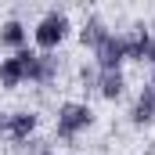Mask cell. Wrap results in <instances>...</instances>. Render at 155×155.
Returning <instances> with one entry per match:
<instances>
[{"mask_svg": "<svg viewBox=\"0 0 155 155\" xmlns=\"http://www.w3.org/2000/svg\"><path fill=\"white\" fill-rule=\"evenodd\" d=\"M33 130H36V112H15V116L4 123V134L11 141H25Z\"/></svg>", "mask_w": 155, "mask_h": 155, "instance_id": "cell-5", "label": "cell"}, {"mask_svg": "<svg viewBox=\"0 0 155 155\" xmlns=\"http://www.w3.org/2000/svg\"><path fill=\"white\" fill-rule=\"evenodd\" d=\"M137 105H148V108H155V83H148V87L141 90V97H137Z\"/></svg>", "mask_w": 155, "mask_h": 155, "instance_id": "cell-12", "label": "cell"}, {"mask_svg": "<svg viewBox=\"0 0 155 155\" xmlns=\"http://www.w3.org/2000/svg\"><path fill=\"white\" fill-rule=\"evenodd\" d=\"M65 33H69V18H65L61 11H51V15H43V18H40L33 40H36V47L43 51V54H51V51L65 40Z\"/></svg>", "mask_w": 155, "mask_h": 155, "instance_id": "cell-1", "label": "cell"}, {"mask_svg": "<svg viewBox=\"0 0 155 155\" xmlns=\"http://www.w3.org/2000/svg\"><path fill=\"white\" fill-rule=\"evenodd\" d=\"M105 40H108L105 22H101V18H87V25L79 29V43H83V47H90V51H97Z\"/></svg>", "mask_w": 155, "mask_h": 155, "instance_id": "cell-6", "label": "cell"}, {"mask_svg": "<svg viewBox=\"0 0 155 155\" xmlns=\"http://www.w3.org/2000/svg\"><path fill=\"white\" fill-rule=\"evenodd\" d=\"M54 69H58V58H54V54H40L36 83H51V79H54Z\"/></svg>", "mask_w": 155, "mask_h": 155, "instance_id": "cell-10", "label": "cell"}, {"mask_svg": "<svg viewBox=\"0 0 155 155\" xmlns=\"http://www.w3.org/2000/svg\"><path fill=\"white\" fill-rule=\"evenodd\" d=\"M126 58H134V61H152L155 65V36L144 25H137V33L126 40Z\"/></svg>", "mask_w": 155, "mask_h": 155, "instance_id": "cell-4", "label": "cell"}, {"mask_svg": "<svg viewBox=\"0 0 155 155\" xmlns=\"http://www.w3.org/2000/svg\"><path fill=\"white\" fill-rule=\"evenodd\" d=\"M83 83H87V87H97V72H94V69H83Z\"/></svg>", "mask_w": 155, "mask_h": 155, "instance_id": "cell-13", "label": "cell"}, {"mask_svg": "<svg viewBox=\"0 0 155 155\" xmlns=\"http://www.w3.org/2000/svg\"><path fill=\"white\" fill-rule=\"evenodd\" d=\"M94 123L90 105H79V101H65L58 108V137H76L79 130H87Z\"/></svg>", "mask_w": 155, "mask_h": 155, "instance_id": "cell-2", "label": "cell"}, {"mask_svg": "<svg viewBox=\"0 0 155 155\" xmlns=\"http://www.w3.org/2000/svg\"><path fill=\"white\" fill-rule=\"evenodd\" d=\"M130 119L137 123V126H148L155 119V108H148V105H134V112H130Z\"/></svg>", "mask_w": 155, "mask_h": 155, "instance_id": "cell-11", "label": "cell"}, {"mask_svg": "<svg viewBox=\"0 0 155 155\" xmlns=\"http://www.w3.org/2000/svg\"><path fill=\"white\" fill-rule=\"evenodd\" d=\"M94 58H97V69H101V72H116L119 65L126 61V40L108 33V40L94 51Z\"/></svg>", "mask_w": 155, "mask_h": 155, "instance_id": "cell-3", "label": "cell"}, {"mask_svg": "<svg viewBox=\"0 0 155 155\" xmlns=\"http://www.w3.org/2000/svg\"><path fill=\"white\" fill-rule=\"evenodd\" d=\"M22 79H25V69H22V61L15 54L0 61V87H18Z\"/></svg>", "mask_w": 155, "mask_h": 155, "instance_id": "cell-9", "label": "cell"}, {"mask_svg": "<svg viewBox=\"0 0 155 155\" xmlns=\"http://www.w3.org/2000/svg\"><path fill=\"white\" fill-rule=\"evenodd\" d=\"M123 87H126V79H123V72H97V90H101V97H108V101H116V97H123Z\"/></svg>", "mask_w": 155, "mask_h": 155, "instance_id": "cell-7", "label": "cell"}, {"mask_svg": "<svg viewBox=\"0 0 155 155\" xmlns=\"http://www.w3.org/2000/svg\"><path fill=\"white\" fill-rule=\"evenodd\" d=\"M152 83H155V69H152Z\"/></svg>", "mask_w": 155, "mask_h": 155, "instance_id": "cell-14", "label": "cell"}, {"mask_svg": "<svg viewBox=\"0 0 155 155\" xmlns=\"http://www.w3.org/2000/svg\"><path fill=\"white\" fill-rule=\"evenodd\" d=\"M40 155H51V152H40Z\"/></svg>", "mask_w": 155, "mask_h": 155, "instance_id": "cell-15", "label": "cell"}, {"mask_svg": "<svg viewBox=\"0 0 155 155\" xmlns=\"http://www.w3.org/2000/svg\"><path fill=\"white\" fill-rule=\"evenodd\" d=\"M25 36H29V33H25V25H22V22H15V18L0 25V43H4V47H11V51H22V47H25Z\"/></svg>", "mask_w": 155, "mask_h": 155, "instance_id": "cell-8", "label": "cell"}]
</instances>
